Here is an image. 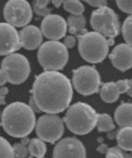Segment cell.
<instances>
[{
	"instance_id": "6da1fadb",
	"label": "cell",
	"mask_w": 132,
	"mask_h": 158,
	"mask_svg": "<svg viewBox=\"0 0 132 158\" xmlns=\"http://www.w3.org/2000/svg\"><path fill=\"white\" fill-rule=\"evenodd\" d=\"M31 94L40 111L59 114L71 104L73 86L64 74L57 71H45L36 76Z\"/></svg>"
},
{
	"instance_id": "7a4b0ae2",
	"label": "cell",
	"mask_w": 132,
	"mask_h": 158,
	"mask_svg": "<svg viewBox=\"0 0 132 158\" xmlns=\"http://www.w3.org/2000/svg\"><path fill=\"white\" fill-rule=\"evenodd\" d=\"M36 122L34 111L30 105L16 101L4 109L0 124L11 137L24 138L34 130Z\"/></svg>"
},
{
	"instance_id": "3957f363",
	"label": "cell",
	"mask_w": 132,
	"mask_h": 158,
	"mask_svg": "<svg viewBox=\"0 0 132 158\" xmlns=\"http://www.w3.org/2000/svg\"><path fill=\"white\" fill-rule=\"evenodd\" d=\"M97 114L90 105L84 102H76L68 106L64 122L71 132L84 135L91 132L97 122Z\"/></svg>"
},
{
	"instance_id": "277c9868",
	"label": "cell",
	"mask_w": 132,
	"mask_h": 158,
	"mask_svg": "<svg viewBox=\"0 0 132 158\" xmlns=\"http://www.w3.org/2000/svg\"><path fill=\"white\" fill-rule=\"evenodd\" d=\"M79 42V52L81 57L88 63L97 64L107 57L109 44L107 39L100 34V33L93 31V32H87L82 35L78 36Z\"/></svg>"
},
{
	"instance_id": "5b68a950",
	"label": "cell",
	"mask_w": 132,
	"mask_h": 158,
	"mask_svg": "<svg viewBox=\"0 0 132 158\" xmlns=\"http://www.w3.org/2000/svg\"><path fill=\"white\" fill-rule=\"evenodd\" d=\"M38 60L45 71H61L68 61L67 48L58 40L41 43L38 51Z\"/></svg>"
},
{
	"instance_id": "8992f818",
	"label": "cell",
	"mask_w": 132,
	"mask_h": 158,
	"mask_svg": "<svg viewBox=\"0 0 132 158\" xmlns=\"http://www.w3.org/2000/svg\"><path fill=\"white\" fill-rule=\"evenodd\" d=\"M90 24L96 32L103 34L105 38L114 39L120 34V21L116 13L112 8L103 6L92 11Z\"/></svg>"
},
{
	"instance_id": "52a82bcc",
	"label": "cell",
	"mask_w": 132,
	"mask_h": 158,
	"mask_svg": "<svg viewBox=\"0 0 132 158\" xmlns=\"http://www.w3.org/2000/svg\"><path fill=\"white\" fill-rule=\"evenodd\" d=\"M1 69H4L6 73L8 82L14 85H18L25 82L31 72L28 58L24 55L16 54V52L7 55L2 59Z\"/></svg>"
},
{
	"instance_id": "ba28073f",
	"label": "cell",
	"mask_w": 132,
	"mask_h": 158,
	"mask_svg": "<svg viewBox=\"0 0 132 158\" xmlns=\"http://www.w3.org/2000/svg\"><path fill=\"white\" fill-rule=\"evenodd\" d=\"M101 80L93 66H81L73 71V86L80 94L90 96L98 92Z\"/></svg>"
},
{
	"instance_id": "9c48e42d",
	"label": "cell",
	"mask_w": 132,
	"mask_h": 158,
	"mask_svg": "<svg viewBox=\"0 0 132 158\" xmlns=\"http://www.w3.org/2000/svg\"><path fill=\"white\" fill-rule=\"evenodd\" d=\"M36 132L41 140L55 143L64 133V122L57 114H45L36 122Z\"/></svg>"
},
{
	"instance_id": "30bf717a",
	"label": "cell",
	"mask_w": 132,
	"mask_h": 158,
	"mask_svg": "<svg viewBox=\"0 0 132 158\" xmlns=\"http://www.w3.org/2000/svg\"><path fill=\"white\" fill-rule=\"evenodd\" d=\"M32 7L26 0H9L5 5L4 17L15 27H24L32 19Z\"/></svg>"
},
{
	"instance_id": "8fae6325",
	"label": "cell",
	"mask_w": 132,
	"mask_h": 158,
	"mask_svg": "<svg viewBox=\"0 0 132 158\" xmlns=\"http://www.w3.org/2000/svg\"><path fill=\"white\" fill-rule=\"evenodd\" d=\"M22 48L19 33L9 23H0V56H7Z\"/></svg>"
},
{
	"instance_id": "7c38bea8",
	"label": "cell",
	"mask_w": 132,
	"mask_h": 158,
	"mask_svg": "<svg viewBox=\"0 0 132 158\" xmlns=\"http://www.w3.org/2000/svg\"><path fill=\"white\" fill-rule=\"evenodd\" d=\"M67 31V23L59 15L49 14L41 22V32L47 39L59 40L64 38Z\"/></svg>"
},
{
	"instance_id": "4fadbf2b",
	"label": "cell",
	"mask_w": 132,
	"mask_h": 158,
	"mask_svg": "<svg viewBox=\"0 0 132 158\" xmlns=\"http://www.w3.org/2000/svg\"><path fill=\"white\" fill-rule=\"evenodd\" d=\"M54 157H86L87 151L81 141L76 138L62 139L54 148Z\"/></svg>"
},
{
	"instance_id": "5bb4252c",
	"label": "cell",
	"mask_w": 132,
	"mask_h": 158,
	"mask_svg": "<svg viewBox=\"0 0 132 158\" xmlns=\"http://www.w3.org/2000/svg\"><path fill=\"white\" fill-rule=\"evenodd\" d=\"M109 59L118 71H128L132 67V47L128 43H120L111 52Z\"/></svg>"
},
{
	"instance_id": "9a60e30c",
	"label": "cell",
	"mask_w": 132,
	"mask_h": 158,
	"mask_svg": "<svg viewBox=\"0 0 132 158\" xmlns=\"http://www.w3.org/2000/svg\"><path fill=\"white\" fill-rule=\"evenodd\" d=\"M128 88V80H120L117 82L104 83L100 89V98L107 104H113L118 99L120 94L126 92Z\"/></svg>"
},
{
	"instance_id": "2e32d148",
	"label": "cell",
	"mask_w": 132,
	"mask_h": 158,
	"mask_svg": "<svg viewBox=\"0 0 132 158\" xmlns=\"http://www.w3.org/2000/svg\"><path fill=\"white\" fill-rule=\"evenodd\" d=\"M42 32L36 26L26 25L19 31V40L22 48L26 50H34L42 43Z\"/></svg>"
},
{
	"instance_id": "e0dca14e",
	"label": "cell",
	"mask_w": 132,
	"mask_h": 158,
	"mask_svg": "<svg viewBox=\"0 0 132 158\" xmlns=\"http://www.w3.org/2000/svg\"><path fill=\"white\" fill-rule=\"evenodd\" d=\"M115 122L118 126H132V104L123 102L115 110Z\"/></svg>"
},
{
	"instance_id": "ac0fdd59",
	"label": "cell",
	"mask_w": 132,
	"mask_h": 158,
	"mask_svg": "<svg viewBox=\"0 0 132 158\" xmlns=\"http://www.w3.org/2000/svg\"><path fill=\"white\" fill-rule=\"evenodd\" d=\"M86 24H87L86 17L82 14L81 15L72 14L67 18V29L72 35L79 36L88 32L86 29Z\"/></svg>"
},
{
	"instance_id": "d6986e66",
	"label": "cell",
	"mask_w": 132,
	"mask_h": 158,
	"mask_svg": "<svg viewBox=\"0 0 132 158\" xmlns=\"http://www.w3.org/2000/svg\"><path fill=\"white\" fill-rule=\"evenodd\" d=\"M115 139L118 147L125 151H132V126H123L116 132Z\"/></svg>"
},
{
	"instance_id": "ffe728a7",
	"label": "cell",
	"mask_w": 132,
	"mask_h": 158,
	"mask_svg": "<svg viewBox=\"0 0 132 158\" xmlns=\"http://www.w3.org/2000/svg\"><path fill=\"white\" fill-rule=\"evenodd\" d=\"M28 149H29V156L30 157H43L47 152V146L45 141L41 140L40 138H34L32 140H30L28 144Z\"/></svg>"
},
{
	"instance_id": "44dd1931",
	"label": "cell",
	"mask_w": 132,
	"mask_h": 158,
	"mask_svg": "<svg viewBox=\"0 0 132 158\" xmlns=\"http://www.w3.org/2000/svg\"><path fill=\"white\" fill-rule=\"evenodd\" d=\"M96 126L99 132H112L115 130V124L113 119L107 114H98L97 115Z\"/></svg>"
},
{
	"instance_id": "7402d4cb",
	"label": "cell",
	"mask_w": 132,
	"mask_h": 158,
	"mask_svg": "<svg viewBox=\"0 0 132 158\" xmlns=\"http://www.w3.org/2000/svg\"><path fill=\"white\" fill-rule=\"evenodd\" d=\"M63 6L65 10L74 15H81L84 11V6L80 0H64Z\"/></svg>"
},
{
	"instance_id": "603a6c76",
	"label": "cell",
	"mask_w": 132,
	"mask_h": 158,
	"mask_svg": "<svg viewBox=\"0 0 132 158\" xmlns=\"http://www.w3.org/2000/svg\"><path fill=\"white\" fill-rule=\"evenodd\" d=\"M49 0H34L32 5V10L36 13L38 16H47L51 14V8L48 7Z\"/></svg>"
},
{
	"instance_id": "cb8c5ba5",
	"label": "cell",
	"mask_w": 132,
	"mask_h": 158,
	"mask_svg": "<svg viewBox=\"0 0 132 158\" xmlns=\"http://www.w3.org/2000/svg\"><path fill=\"white\" fill-rule=\"evenodd\" d=\"M122 34L126 43L132 47V14L128 18H125L122 26Z\"/></svg>"
},
{
	"instance_id": "d4e9b609",
	"label": "cell",
	"mask_w": 132,
	"mask_h": 158,
	"mask_svg": "<svg viewBox=\"0 0 132 158\" xmlns=\"http://www.w3.org/2000/svg\"><path fill=\"white\" fill-rule=\"evenodd\" d=\"M0 157H14L13 146L2 137H0Z\"/></svg>"
},
{
	"instance_id": "484cf974",
	"label": "cell",
	"mask_w": 132,
	"mask_h": 158,
	"mask_svg": "<svg viewBox=\"0 0 132 158\" xmlns=\"http://www.w3.org/2000/svg\"><path fill=\"white\" fill-rule=\"evenodd\" d=\"M106 157H131L130 155L126 152L125 150H123L122 148L117 147H111V148H107V150H106Z\"/></svg>"
},
{
	"instance_id": "4316f807",
	"label": "cell",
	"mask_w": 132,
	"mask_h": 158,
	"mask_svg": "<svg viewBox=\"0 0 132 158\" xmlns=\"http://www.w3.org/2000/svg\"><path fill=\"white\" fill-rule=\"evenodd\" d=\"M13 151H14V157H28L29 156V149L26 144L23 142H18L13 146Z\"/></svg>"
},
{
	"instance_id": "83f0119b",
	"label": "cell",
	"mask_w": 132,
	"mask_h": 158,
	"mask_svg": "<svg viewBox=\"0 0 132 158\" xmlns=\"http://www.w3.org/2000/svg\"><path fill=\"white\" fill-rule=\"evenodd\" d=\"M117 7L121 9L123 13L126 14H132V0H115Z\"/></svg>"
},
{
	"instance_id": "f1b7e54d",
	"label": "cell",
	"mask_w": 132,
	"mask_h": 158,
	"mask_svg": "<svg viewBox=\"0 0 132 158\" xmlns=\"http://www.w3.org/2000/svg\"><path fill=\"white\" fill-rule=\"evenodd\" d=\"M83 1H86L90 6H92V7H103V6H106L107 5V0H83Z\"/></svg>"
},
{
	"instance_id": "f546056e",
	"label": "cell",
	"mask_w": 132,
	"mask_h": 158,
	"mask_svg": "<svg viewBox=\"0 0 132 158\" xmlns=\"http://www.w3.org/2000/svg\"><path fill=\"white\" fill-rule=\"evenodd\" d=\"M75 44V36L74 35H67L66 38H65L64 40V46L67 49H70V48H73Z\"/></svg>"
},
{
	"instance_id": "4dcf8cb0",
	"label": "cell",
	"mask_w": 132,
	"mask_h": 158,
	"mask_svg": "<svg viewBox=\"0 0 132 158\" xmlns=\"http://www.w3.org/2000/svg\"><path fill=\"white\" fill-rule=\"evenodd\" d=\"M8 94V89L5 85L0 86V105H5L6 104V96Z\"/></svg>"
},
{
	"instance_id": "1f68e13d",
	"label": "cell",
	"mask_w": 132,
	"mask_h": 158,
	"mask_svg": "<svg viewBox=\"0 0 132 158\" xmlns=\"http://www.w3.org/2000/svg\"><path fill=\"white\" fill-rule=\"evenodd\" d=\"M8 82V79H7V75H6V73H5L4 69H0V86L5 85L6 83Z\"/></svg>"
},
{
	"instance_id": "d6a6232c",
	"label": "cell",
	"mask_w": 132,
	"mask_h": 158,
	"mask_svg": "<svg viewBox=\"0 0 132 158\" xmlns=\"http://www.w3.org/2000/svg\"><path fill=\"white\" fill-rule=\"evenodd\" d=\"M30 107L32 108L33 109V111H34V113H40V109H39V107H38V106H36V101H34V99H33L32 97L30 98Z\"/></svg>"
},
{
	"instance_id": "836d02e7",
	"label": "cell",
	"mask_w": 132,
	"mask_h": 158,
	"mask_svg": "<svg viewBox=\"0 0 132 158\" xmlns=\"http://www.w3.org/2000/svg\"><path fill=\"white\" fill-rule=\"evenodd\" d=\"M128 84H129V88H128V90H126V94L132 98V79L128 80Z\"/></svg>"
},
{
	"instance_id": "e575fe53",
	"label": "cell",
	"mask_w": 132,
	"mask_h": 158,
	"mask_svg": "<svg viewBox=\"0 0 132 158\" xmlns=\"http://www.w3.org/2000/svg\"><path fill=\"white\" fill-rule=\"evenodd\" d=\"M51 2L54 4V6L56 8L61 7L62 5H63V2H64V0H51Z\"/></svg>"
},
{
	"instance_id": "d590c367",
	"label": "cell",
	"mask_w": 132,
	"mask_h": 158,
	"mask_svg": "<svg viewBox=\"0 0 132 158\" xmlns=\"http://www.w3.org/2000/svg\"><path fill=\"white\" fill-rule=\"evenodd\" d=\"M106 150H107V146L106 144H101V147L98 148V151L103 152V154H106Z\"/></svg>"
},
{
	"instance_id": "8d00e7d4",
	"label": "cell",
	"mask_w": 132,
	"mask_h": 158,
	"mask_svg": "<svg viewBox=\"0 0 132 158\" xmlns=\"http://www.w3.org/2000/svg\"><path fill=\"white\" fill-rule=\"evenodd\" d=\"M131 157H132V151H131Z\"/></svg>"
}]
</instances>
